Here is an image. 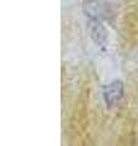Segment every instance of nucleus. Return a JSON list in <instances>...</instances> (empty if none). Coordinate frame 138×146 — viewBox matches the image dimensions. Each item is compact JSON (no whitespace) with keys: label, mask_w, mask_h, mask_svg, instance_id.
Returning <instances> with one entry per match:
<instances>
[{"label":"nucleus","mask_w":138,"mask_h":146,"mask_svg":"<svg viewBox=\"0 0 138 146\" xmlns=\"http://www.w3.org/2000/svg\"><path fill=\"white\" fill-rule=\"evenodd\" d=\"M104 101L109 107L118 105L124 95V85L121 82H113L104 88Z\"/></svg>","instance_id":"nucleus-1"},{"label":"nucleus","mask_w":138,"mask_h":146,"mask_svg":"<svg viewBox=\"0 0 138 146\" xmlns=\"http://www.w3.org/2000/svg\"><path fill=\"white\" fill-rule=\"evenodd\" d=\"M84 9L87 15L96 18V20L97 18H105L108 16V4H102L101 1H96V0L86 1Z\"/></svg>","instance_id":"nucleus-2"}]
</instances>
